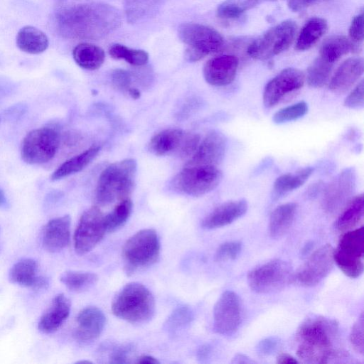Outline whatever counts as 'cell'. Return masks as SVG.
Returning a JSON list of instances; mask_svg holds the SVG:
<instances>
[{"mask_svg": "<svg viewBox=\"0 0 364 364\" xmlns=\"http://www.w3.org/2000/svg\"><path fill=\"white\" fill-rule=\"evenodd\" d=\"M56 29L70 39L98 40L121 24V16L114 6L100 2L71 0L58 4Z\"/></svg>", "mask_w": 364, "mask_h": 364, "instance_id": "6da1fadb", "label": "cell"}, {"mask_svg": "<svg viewBox=\"0 0 364 364\" xmlns=\"http://www.w3.org/2000/svg\"><path fill=\"white\" fill-rule=\"evenodd\" d=\"M338 323L335 319L313 315L306 318L296 333V355L307 363L324 364L348 356L338 348Z\"/></svg>", "mask_w": 364, "mask_h": 364, "instance_id": "7a4b0ae2", "label": "cell"}, {"mask_svg": "<svg viewBox=\"0 0 364 364\" xmlns=\"http://www.w3.org/2000/svg\"><path fill=\"white\" fill-rule=\"evenodd\" d=\"M155 306L154 297L146 286L129 282L114 296L111 309L117 317L132 324H141L153 318Z\"/></svg>", "mask_w": 364, "mask_h": 364, "instance_id": "3957f363", "label": "cell"}, {"mask_svg": "<svg viewBox=\"0 0 364 364\" xmlns=\"http://www.w3.org/2000/svg\"><path fill=\"white\" fill-rule=\"evenodd\" d=\"M136 172V162L133 159H124L105 168L97 184V203L107 205L127 198L134 188Z\"/></svg>", "mask_w": 364, "mask_h": 364, "instance_id": "277c9868", "label": "cell"}, {"mask_svg": "<svg viewBox=\"0 0 364 364\" xmlns=\"http://www.w3.org/2000/svg\"><path fill=\"white\" fill-rule=\"evenodd\" d=\"M160 240L154 229H143L132 235L122 248L124 271L127 275L154 264L160 255Z\"/></svg>", "mask_w": 364, "mask_h": 364, "instance_id": "5b68a950", "label": "cell"}, {"mask_svg": "<svg viewBox=\"0 0 364 364\" xmlns=\"http://www.w3.org/2000/svg\"><path fill=\"white\" fill-rule=\"evenodd\" d=\"M295 279L289 263L275 259L252 269L247 275L250 289L260 294H271L285 288Z\"/></svg>", "mask_w": 364, "mask_h": 364, "instance_id": "8992f818", "label": "cell"}, {"mask_svg": "<svg viewBox=\"0 0 364 364\" xmlns=\"http://www.w3.org/2000/svg\"><path fill=\"white\" fill-rule=\"evenodd\" d=\"M178 33L187 46L186 57L196 62L220 50L224 44L223 36L214 28L200 23H185L179 26Z\"/></svg>", "mask_w": 364, "mask_h": 364, "instance_id": "52a82bcc", "label": "cell"}, {"mask_svg": "<svg viewBox=\"0 0 364 364\" xmlns=\"http://www.w3.org/2000/svg\"><path fill=\"white\" fill-rule=\"evenodd\" d=\"M363 226L343 232L337 247L333 248L334 263L346 276L355 279L363 272Z\"/></svg>", "mask_w": 364, "mask_h": 364, "instance_id": "ba28073f", "label": "cell"}, {"mask_svg": "<svg viewBox=\"0 0 364 364\" xmlns=\"http://www.w3.org/2000/svg\"><path fill=\"white\" fill-rule=\"evenodd\" d=\"M222 178V171L215 166H186L174 177L172 186L183 194L200 196L215 189Z\"/></svg>", "mask_w": 364, "mask_h": 364, "instance_id": "9c48e42d", "label": "cell"}, {"mask_svg": "<svg viewBox=\"0 0 364 364\" xmlns=\"http://www.w3.org/2000/svg\"><path fill=\"white\" fill-rule=\"evenodd\" d=\"M296 25L284 21L271 28L254 41L247 48L248 55L255 59L267 60L286 50L292 43Z\"/></svg>", "mask_w": 364, "mask_h": 364, "instance_id": "30bf717a", "label": "cell"}, {"mask_svg": "<svg viewBox=\"0 0 364 364\" xmlns=\"http://www.w3.org/2000/svg\"><path fill=\"white\" fill-rule=\"evenodd\" d=\"M59 143V134L55 129L46 127L33 129L23 140L21 158L28 164L47 163L55 156Z\"/></svg>", "mask_w": 364, "mask_h": 364, "instance_id": "8fae6325", "label": "cell"}, {"mask_svg": "<svg viewBox=\"0 0 364 364\" xmlns=\"http://www.w3.org/2000/svg\"><path fill=\"white\" fill-rule=\"evenodd\" d=\"M106 228L105 215L93 206L83 213L74 234L76 253L83 255L90 252L103 238Z\"/></svg>", "mask_w": 364, "mask_h": 364, "instance_id": "7c38bea8", "label": "cell"}, {"mask_svg": "<svg viewBox=\"0 0 364 364\" xmlns=\"http://www.w3.org/2000/svg\"><path fill=\"white\" fill-rule=\"evenodd\" d=\"M242 319V303L233 291H225L218 298L213 308V329L223 336L234 334Z\"/></svg>", "mask_w": 364, "mask_h": 364, "instance_id": "4fadbf2b", "label": "cell"}, {"mask_svg": "<svg viewBox=\"0 0 364 364\" xmlns=\"http://www.w3.org/2000/svg\"><path fill=\"white\" fill-rule=\"evenodd\" d=\"M334 264L333 247L326 244L309 257L297 271L295 279L303 286H316L329 274Z\"/></svg>", "mask_w": 364, "mask_h": 364, "instance_id": "5bb4252c", "label": "cell"}, {"mask_svg": "<svg viewBox=\"0 0 364 364\" xmlns=\"http://www.w3.org/2000/svg\"><path fill=\"white\" fill-rule=\"evenodd\" d=\"M354 168H348L338 173L326 186L323 198V209L328 213L339 210L350 200L355 188Z\"/></svg>", "mask_w": 364, "mask_h": 364, "instance_id": "9a60e30c", "label": "cell"}, {"mask_svg": "<svg viewBox=\"0 0 364 364\" xmlns=\"http://www.w3.org/2000/svg\"><path fill=\"white\" fill-rule=\"evenodd\" d=\"M304 73L293 68L282 70L269 80L263 92V103L266 107H272L287 95L292 93L304 85Z\"/></svg>", "mask_w": 364, "mask_h": 364, "instance_id": "2e32d148", "label": "cell"}, {"mask_svg": "<svg viewBox=\"0 0 364 364\" xmlns=\"http://www.w3.org/2000/svg\"><path fill=\"white\" fill-rule=\"evenodd\" d=\"M227 147L224 134L219 131H211L198 144L196 151L186 163V166H215L223 159Z\"/></svg>", "mask_w": 364, "mask_h": 364, "instance_id": "e0dca14e", "label": "cell"}, {"mask_svg": "<svg viewBox=\"0 0 364 364\" xmlns=\"http://www.w3.org/2000/svg\"><path fill=\"white\" fill-rule=\"evenodd\" d=\"M238 60L235 55H223L208 60L203 67L205 81L213 86L230 84L236 76Z\"/></svg>", "mask_w": 364, "mask_h": 364, "instance_id": "ac0fdd59", "label": "cell"}, {"mask_svg": "<svg viewBox=\"0 0 364 364\" xmlns=\"http://www.w3.org/2000/svg\"><path fill=\"white\" fill-rule=\"evenodd\" d=\"M105 323L106 317L101 309L96 306L84 308L77 316L74 337L81 342L94 341L102 333Z\"/></svg>", "mask_w": 364, "mask_h": 364, "instance_id": "d6986e66", "label": "cell"}, {"mask_svg": "<svg viewBox=\"0 0 364 364\" xmlns=\"http://www.w3.org/2000/svg\"><path fill=\"white\" fill-rule=\"evenodd\" d=\"M247 208L248 204L245 199L225 202L216 207L203 218L201 227L206 230H212L226 226L244 215Z\"/></svg>", "mask_w": 364, "mask_h": 364, "instance_id": "ffe728a7", "label": "cell"}, {"mask_svg": "<svg viewBox=\"0 0 364 364\" xmlns=\"http://www.w3.org/2000/svg\"><path fill=\"white\" fill-rule=\"evenodd\" d=\"M71 219L69 215L49 220L42 234L43 247L50 252H57L65 248L70 238Z\"/></svg>", "mask_w": 364, "mask_h": 364, "instance_id": "44dd1931", "label": "cell"}, {"mask_svg": "<svg viewBox=\"0 0 364 364\" xmlns=\"http://www.w3.org/2000/svg\"><path fill=\"white\" fill-rule=\"evenodd\" d=\"M363 73V58H348L335 72L329 82V89L334 93H344L358 81Z\"/></svg>", "mask_w": 364, "mask_h": 364, "instance_id": "7402d4cb", "label": "cell"}, {"mask_svg": "<svg viewBox=\"0 0 364 364\" xmlns=\"http://www.w3.org/2000/svg\"><path fill=\"white\" fill-rule=\"evenodd\" d=\"M70 312V301L64 294L56 295L50 306L41 316L38 329L44 333L56 331L64 323Z\"/></svg>", "mask_w": 364, "mask_h": 364, "instance_id": "603a6c76", "label": "cell"}, {"mask_svg": "<svg viewBox=\"0 0 364 364\" xmlns=\"http://www.w3.org/2000/svg\"><path fill=\"white\" fill-rule=\"evenodd\" d=\"M16 45L23 52L39 54L48 48L49 41L48 36L41 30L32 26H26L17 33Z\"/></svg>", "mask_w": 364, "mask_h": 364, "instance_id": "cb8c5ba5", "label": "cell"}, {"mask_svg": "<svg viewBox=\"0 0 364 364\" xmlns=\"http://www.w3.org/2000/svg\"><path fill=\"white\" fill-rule=\"evenodd\" d=\"M297 204L287 203L277 207L271 213L269 232L271 237L278 239L287 232L295 218Z\"/></svg>", "mask_w": 364, "mask_h": 364, "instance_id": "d4e9b609", "label": "cell"}, {"mask_svg": "<svg viewBox=\"0 0 364 364\" xmlns=\"http://www.w3.org/2000/svg\"><path fill=\"white\" fill-rule=\"evenodd\" d=\"M185 133L179 129H164L150 140L149 149L156 156H165L178 150Z\"/></svg>", "mask_w": 364, "mask_h": 364, "instance_id": "484cf974", "label": "cell"}, {"mask_svg": "<svg viewBox=\"0 0 364 364\" xmlns=\"http://www.w3.org/2000/svg\"><path fill=\"white\" fill-rule=\"evenodd\" d=\"M364 210L363 195L360 194L350 199L338 215L335 228L344 232L355 229L363 220Z\"/></svg>", "mask_w": 364, "mask_h": 364, "instance_id": "4316f807", "label": "cell"}, {"mask_svg": "<svg viewBox=\"0 0 364 364\" xmlns=\"http://www.w3.org/2000/svg\"><path fill=\"white\" fill-rule=\"evenodd\" d=\"M165 0H124V11L127 21L136 23L154 16L161 8Z\"/></svg>", "mask_w": 364, "mask_h": 364, "instance_id": "83f0119b", "label": "cell"}, {"mask_svg": "<svg viewBox=\"0 0 364 364\" xmlns=\"http://www.w3.org/2000/svg\"><path fill=\"white\" fill-rule=\"evenodd\" d=\"M73 56L80 68L89 70L100 68L105 58L103 49L90 43L77 45L73 50Z\"/></svg>", "mask_w": 364, "mask_h": 364, "instance_id": "f1b7e54d", "label": "cell"}, {"mask_svg": "<svg viewBox=\"0 0 364 364\" xmlns=\"http://www.w3.org/2000/svg\"><path fill=\"white\" fill-rule=\"evenodd\" d=\"M100 148L92 146L63 163L51 175L52 181H57L84 169L97 155Z\"/></svg>", "mask_w": 364, "mask_h": 364, "instance_id": "f546056e", "label": "cell"}, {"mask_svg": "<svg viewBox=\"0 0 364 364\" xmlns=\"http://www.w3.org/2000/svg\"><path fill=\"white\" fill-rule=\"evenodd\" d=\"M328 28L324 18L313 17L301 28L297 38L295 49L303 51L311 48L323 36Z\"/></svg>", "mask_w": 364, "mask_h": 364, "instance_id": "4dcf8cb0", "label": "cell"}, {"mask_svg": "<svg viewBox=\"0 0 364 364\" xmlns=\"http://www.w3.org/2000/svg\"><path fill=\"white\" fill-rule=\"evenodd\" d=\"M313 171L314 168L308 166L294 173H286L279 176L273 186L274 197L278 198L299 188L307 181Z\"/></svg>", "mask_w": 364, "mask_h": 364, "instance_id": "1f68e13d", "label": "cell"}, {"mask_svg": "<svg viewBox=\"0 0 364 364\" xmlns=\"http://www.w3.org/2000/svg\"><path fill=\"white\" fill-rule=\"evenodd\" d=\"M37 262L31 258L21 259L14 264L9 272L11 282L23 287H33L37 276Z\"/></svg>", "mask_w": 364, "mask_h": 364, "instance_id": "d6a6232c", "label": "cell"}, {"mask_svg": "<svg viewBox=\"0 0 364 364\" xmlns=\"http://www.w3.org/2000/svg\"><path fill=\"white\" fill-rule=\"evenodd\" d=\"M352 43L343 36H332L326 38L320 48V57L334 64L352 49Z\"/></svg>", "mask_w": 364, "mask_h": 364, "instance_id": "836d02e7", "label": "cell"}, {"mask_svg": "<svg viewBox=\"0 0 364 364\" xmlns=\"http://www.w3.org/2000/svg\"><path fill=\"white\" fill-rule=\"evenodd\" d=\"M60 280L69 290L82 292L93 287L98 276L91 272L68 270L62 273Z\"/></svg>", "mask_w": 364, "mask_h": 364, "instance_id": "e575fe53", "label": "cell"}, {"mask_svg": "<svg viewBox=\"0 0 364 364\" xmlns=\"http://www.w3.org/2000/svg\"><path fill=\"white\" fill-rule=\"evenodd\" d=\"M277 0H226L217 9V15L223 18H233L264 2Z\"/></svg>", "mask_w": 364, "mask_h": 364, "instance_id": "d590c367", "label": "cell"}, {"mask_svg": "<svg viewBox=\"0 0 364 364\" xmlns=\"http://www.w3.org/2000/svg\"><path fill=\"white\" fill-rule=\"evenodd\" d=\"M132 202L129 198L123 199L111 213L105 215L106 231L112 232L122 228L132 213Z\"/></svg>", "mask_w": 364, "mask_h": 364, "instance_id": "8d00e7d4", "label": "cell"}, {"mask_svg": "<svg viewBox=\"0 0 364 364\" xmlns=\"http://www.w3.org/2000/svg\"><path fill=\"white\" fill-rule=\"evenodd\" d=\"M333 64L320 56L318 57L307 70L306 81L311 87H321L328 80Z\"/></svg>", "mask_w": 364, "mask_h": 364, "instance_id": "74e56055", "label": "cell"}, {"mask_svg": "<svg viewBox=\"0 0 364 364\" xmlns=\"http://www.w3.org/2000/svg\"><path fill=\"white\" fill-rule=\"evenodd\" d=\"M108 51L112 58L117 60L124 59L134 66L144 65L149 61V54L145 50L129 48L119 43L110 46Z\"/></svg>", "mask_w": 364, "mask_h": 364, "instance_id": "f35d334b", "label": "cell"}, {"mask_svg": "<svg viewBox=\"0 0 364 364\" xmlns=\"http://www.w3.org/2000/svg\"><path fill=\"white\" fill-rule=\"evenodd\" d=\"M307 112L308 105L301 101L279 109L273 115L272 121L277 124H284L300 119Z\"/></svg>", "mask_w": 364, "mask_h": 364, "instance_id": "ab89813d", "label": "cell"}, {"mask_svg": "<svg viewBox=\"0 0 364 364\" xmlns=\"http://www.w3.org/2000/svg\"><path fill=\"white\" fill-rule=\"evenodd\" d=\"M193 318L191 309L187 306L176 308L168 318L166 327L171 332H174L188 325Z\"/></svg>", "mask_w": 364, "mask_h": 364, "instance_id": "60d3db41", "label": "cell"}, {"mask_svg": "<svg viewBox=\"0 0 364 364\" xmlns=\"http://www.w3.org/2000/svg\"><path fill=\"white\" fill-rule=\"evenodd\" d=\"M242 244L240 241H228L221 244L216 250L215 259L218 262L234 260L240 254Z\"/></svg>", "mask_w": 364, "mask_h": 364, "instance_id": "b9f144b4", "label": "cell"}, {"mask_svg": "<svg viewBox=\"0 0 364 364\" xmlns=\"http://www.w3.org/2000/svg\"><path fill=\"white\" fill-rule=\"evenodd\" d=\"M363 330L364 316L363 313H361L357 321L354 323L349 336V341L352 348L356 353L360 355H363L364 353Z\"/></svg>", "mask_w": 364, "mask_h": 364, "instance_id": "7bdbcfd3", "label": "cell"}, {"mask_svg": "<svg viewBox=\"0 0 364 364\" xmlns=\"http://www.w3.org/2000/svg\"><path fill=\"white\" fill-rule=\"evenodd\" d=\"M133 348L130 345H119L111 347L109 353V363H129Z\"/></svg>", "mask_w": 364, "mask_h": 364, "instance_id": "ee69618b", "label": "cell"}, {"mask_svg": "<svg viewBox=\"0 0 364 364\" xmlns=\"http://www.w3.org/2000/svg\"><path fill=\"white\" fill-rule=\"evenodd\" d=\"M200 141V136L197 134H185L181 144L178 150L181 157L192 156L196 151Z\"/></svg>", "mask_w": 364, "mask_h": 364, "instance_id": "f6af8a7d", "label": "cell"}, {"mask_svg": "<svg viewBox=\"0 0 364 364\" xmlns=\"http://www.w3.org/2000/svg\"><path fill=\"white\" fill-rule=\"evenodd\" d=\"M363 80H362L346 97L344 105L350 109H358L363 108Z\"/></svg>", "mask_w": 364, "mask_h": 364, "instance_id": "bcb514c9", "label": "cell"}, {"mask_svg": "<svg viewBox=\"0 0 364 364\" xmlns=\"http://www.w3.org/2000/svg\"><path fill=\"white\" fill-rule=\"evenodd\" d=\"M112 82L114 86L121 90H128L131 87V75L123 69H116L111 75Z\"/></svg>", "mask_w": 364, "mask_h": 364, "instance_id": "7dc6e473", "label": "cell"}, {"mask_svg": "<svg viewBox=\"0 0 364 364\" xmlns=\"http://www.w3.org/2000/svg\"><path fill=\"white\" fill-rule=\"evenodd\" d=\"M349 36L352 41L359 43L363 40V14L357 15L353 19L349 28Z\"/></svg>", "mask_w": 364, "mask_h": 364, "instance_id": "c3c4849f", "label": "cell"}, {"mask_svg": "<svg viewBox=\"0 0 364 364\" xmlns=\"http://www.w3.org/2000/svg\"><path fill=\"white\" fill-rule=\"evenodd\" d=\"M279 341L276 337H268L259 342L256 347L259 355L267 356L274 353L278 348Z\"/></svg>", "mask_w": 364, "mask_h": 364, "instance_id": "681fc988", "label": "cell"}, {"mask_svg": "<svg viewBox=\"0 0 364 364\" xmlns=\"http://www.w3.org/2000/svg\"><path fill=\"white\" fill-rule=\"evenodd\" d=\"M316 0H289L288 6L294 11H299L311 4Z\"/></svg>", "mask_w": 364, "mask_h": 364, "instance_id": "f907efd6", "label": "cell"}, {"mask_svg": "<svg viewBox=\"0 0 364 364\" xmlns=\"http://www.w3.org/2000/svg\"><path fill=\"white\" fill-rule=\"evenodd\" d=\"M276 363L278 364H291L297 363L299 361L288 353H280L277 357Z\"/></svg>", "mask_w": 364, "mask_h": 364, "instance_id": "816d5d0a", "label": "cell"}, {"mask_svg": "<svg viewBox=\"0 0 364 364\" xmlns=\"http://www.w3.org/2000/svg\"><path fill=\"white\" fill-rule=\"evenodd\" d=\"M136 363L141 364H157L159 363V361L151 355H143L136 358Z\"/></svg>", "mask_w": 364, "mask_h": 364, "instance_id": "f5cc1de1", "label": "cell"}, {"mask_svg": "<svg viewBox=\"0 0 364 364\" xmlns=\"http://www.w3.org/2000/svg\"><path fill=\"white\" fill-rule=\"evenodd\" d=\"M232 363H235V364H239V363L244 364V363H254L255 361L252 360L247 355H245L244 354L238 353L232 358Z\"/></svg>", "mask_w": 364, "mask_h": 364, "instance_id": "db71d44e", "label": "cell"}, {"mask_svg": "<svg viewBox=\"0 0 364 364\" xmlns=\"http://www.w3.org/2000/svg\"><path fill=\"white\" fill-rule=\"evenodd\" d=\"M210 353V347L208 346H204L200 348L198 352V356L200 359H205L208 357Z\"/></svg>", "mask_w": 364, "mask_h": 364, "instance_id": "11a10c76", "label": "cell"}, {"mask_svg": "<svg viewBox=\"0 0 364 364\" xmlns=\"http://www.w3.org/2000/svg\"><path fill=\"white\" fill-rule=\"evenodd\" d=\"M127 92H128L129 95L131 96V97L134 100H137L141 97V92L136 88L130 87L127 90Z\"/></svg>", "mask_w": 364, "mask_h": 364, "instance_id": "9f6ffc18", "label": "cell"}, {"mask_svg": "<svg viewBox=\"0 0 364 364\" xmlns=\"http://www.w3.org/2000/svg\"><path fill=\"white\" fill-rule=\"evenodd\" d=\"M7 205V200L5 193L2 189L0 188V208H4Z\"/></svg>", "mask_w": 364, "mask_h": 364, "instance_id": "6f0895ef", "label": "cell"}]
</instances>
